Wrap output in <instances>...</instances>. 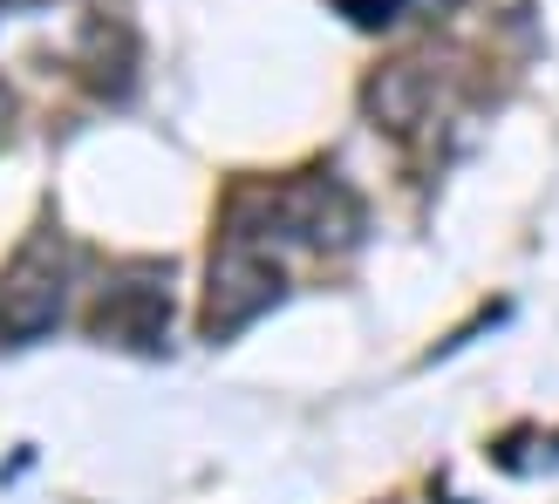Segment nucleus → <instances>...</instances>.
<instances>
[{"instance_id": "nucleus-6", "label": "nucleus", "mask_w": 559, "mask_h": 504, "mask_svg": "<svg viewBox=\"0 0 559 504\" xmlns=\"http://www.w3.org/2000/svg\"><path fill=\"white\" fill-rule=\"evenodd\" d=\"M0 130H8V89H0Z\"/></svg>"}, {"instance_id": "nucleus-4", "label": "nucleus", "mask_w": 559, "mask_h": 504, "mask_svg": "<svg viewBox=\"0 0 559 504\" xmlns=\"http://www.w3.org/2000/svg\"><path fill=\"white\" fill-rule=\"evenodd\" d=\"M164 321H171V266H130L96 307V334L130 348H157Z\"/></svg>"}, {"instance_id": "nucleus-2", "label": "nucleus", "mask_w": 559, "mask_h": 504, "mask_svg": "<svg viewBox=\"0 0 559 504\" xmlns=\"http://www.w3.org/2000/svg\"><path fill=\"white\" fill-rule=\"evenodd\" d=\"M62 307H69V245L55 232H41L14 252L8 279H0V341L8 348L41 341L62 321Z\"/></svg>"}, {"instance_id": "nucleus-1", "label": "nucleus", "mask_w": 559, "mask_h": 504, "mask_svg": "<svg viewBox=\"0 0 559 504\" xmlns=\"http://www.w3.org/2000/svg\"><path fill=\"white\" fill-rule=\"evenodd\" d=\"M280 300V266H273V232L233 218L226 239L212 252V293H205V334L226 341L246 321H260L266 307Z\"/></svg>"}, {"instance_id": "nucleus-3", "label": "nucleus", "mask_w": 559, "mask_h": 504, "mask_svg": "<svg viewBox=\"0 0 559 504\" xmlns=\"http://www.w3.org/2000/svg\"><path fill=\"white\" fill-rule=\"evenodd\" d=\"M266 232L294 239V245H314V252H328V245L342 252L361 232V205L348 199V184L314 171V178H294V184L266 191Z\"/></svg>"}, {"instance_id": "nucleus-5", "label": "nucleus", "mask_w": 559, "mask_h": 504, "mask_svg": "<svg viewBox=\"0 0 559 504\" xmlns=\"http://www.w3.org/2000/svg\"><path fill=\"white\" fill-rule=\"evenodd\" d=\"M424 109H430V75L416 69V62H389V69L369 82V117H382L389 130L424 123Z\"/></svg>"}]
</instances>
